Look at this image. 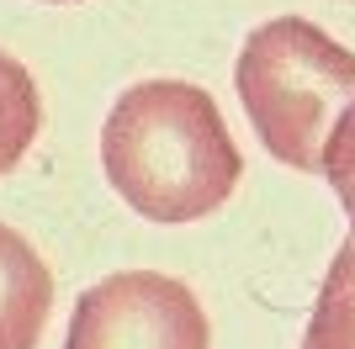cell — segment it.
<instances>
[{
	"mask_svg": "<svg viewBox=\"0 0 355 349\" xmlns=\"http://www.w3.org/2000/svg\"><path fill=\"white\" fill-rule=\"evenodd\" d=\"M101 170L144 222L180 228L218 212L244 180V154L218 101L191 80H138L101 122Z\"/></svg>",
	"mask_w": 355,
	"mask_h": 349,
	"instance_id": "1",
	"label": "cell"
},
{
	"mask_svg": "<svg viewBox=\"0 0 355 349\" xmlns=\"http://www.w3.org/2000/svg\"><path fill=\"white\" fill-rule=\"evenodd\" d=\"M234 90L270 159L324 174L329 143L355 111V53L308 16H276L244 37Z\"/></svg>",
	"mask_w": 355,
	"mask_h": 349,
	"instance_id": "2",
	"label": "cell"
},
{
	"mask_svg": "<svg viewBox=\"0 0 355 349\" xmlns=\"http://www.w3.org/2000/svg\"><path fill=\"white\" fill-rule=\"evenodd\" d=\"M64 349H212V323L186 280L117 270L80 291Z\"/></svg>",
	"mask_w": 355,
	"mask_h": 349,
	"instance_id": "3",
	"label": "cell"
},
{
	"mask_svg": "<svg viewBox=\"0 0 355 349\" xmlns=\"http://www.w3.org/2000/svg\"><path fill=\"white\" fill-rule=\"evenodd\" d=\"M53 312V270L16 228L0 222V349H37Z\"/></svg>",
	"mask_w": 355,
	"mask_h": 349,
	"instance_id": "4",
	"label": "cell"
},
{
	"mask_svg": "<svg viewBox=\"0 0 355 349\" xmlns=\"http://www.w3.org/2000/svg\"><path fill=\"white\" fill-rule=\"evenodd\" d=\"M302 349H355V233L334 249V265L308 312Z\"/></svg>",
	"mask_w": 355,
	"mask_h": 349,
	"instance_id": "5",
	"label": "cell"
},
{
	"mask_svg": "<svg viewBox=\"0 0 355 349\" xmlns=\"http://www.w3.org/2000/svg\"><path fill=\"white\" fill-rule=\"evenodd\" d=\"M37 127H43L37 80H32V69L21 58H11L0 48V174H11L16 164L27 159Z\"/></svg>",
	"mask_w": 355,
	"mask_h": 349,
	"instance_id": "6",
	"label": "cell"
},
{
	"mask_svg": "<svg viewBox=\"0 0 355 349\" xmlns=\"http://www.w3.org/2000/svg\"><path fill=\"white\" fill-rule=\"evenodd\" d=\"M324 180L334 186V196H340V206H345V217H350V233H355V111L340 122L334 143H329Z\"/></svg>",
	"mask_w": 355,
	"mask_h": 349,
	"instance_id": "7",
	"label": "cell"
},
{
	"mask_svg": "<svg viewBox=\"0 0 355 349\" xmlns=\"http://www.w3.org/2000/svg\"><path fill=\"white\" fill-rule=\"evenodd\" d=\"M48 6H69V0H48Z\"/></svg>",
	"mask_w": 355,
	"mask_h": 349,
	"instance_id": "8",
	"label": "cell"
}]
</instances>
